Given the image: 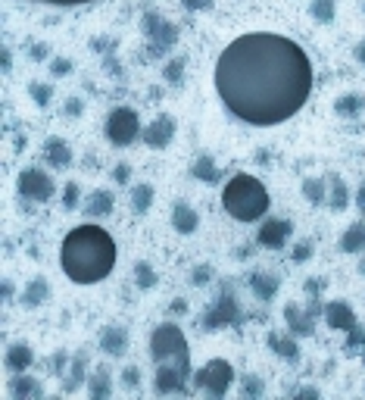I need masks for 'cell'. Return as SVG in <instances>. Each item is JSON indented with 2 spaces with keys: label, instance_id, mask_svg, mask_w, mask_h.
<instances>
[{
  "label": "cell",
  "instance_id": "obj_41",
  "mask_svg": "<svg viewBox=\"0 0 365 400\" xmlns=\"http://www.w3.org/2000/svg\"><path fill=\"white\" fill-rule=\"evenodd\" d=\"M122 385L125 388H138L141 385V372H138V366H129V369H122Z\"/></svg>",
  "mask_w": 365,
  "mask_h": 400
},
{
  "label": "cell",
  "instance_id": "obj_46",
  "mask_svg": "<svg viewBox=\"0 0 365 400\" xmlns=\"http://www.w3.org/2000/svg\"><path fill=\"white\" fill-rule=\"evenodd\" d=\"M35 4H50V6H85V4H94V0H35Z\"/></svg>",
  "mask_w": 365,
  "mask_h": 400
},
{
  "label": "cell",
  "instance_id": "obj_42",
  "mask_svg": "<svg viewBox=\"0 0 365 400\" xmlns=\"http://www.w3.org/2000/svg\"><path fill=\"white\" fill-rule=\"evenodd\" d=\"M113 182L116 185H129L131 182V166L129 163H119V166L113 169Z\"/></svg>",
  "mask_w": 365,
  "mask_h": 400
},
{
  "label": "cell",
  "instance_id": "obj_2",
  "mask_svg": "<svg viewBox=\"0 0 365 400\" xmlns=\"http://www.w3.org/2000/svg\"><path fill=\"white\" fill-rule=\"evenodd\" d=\"M60 266L75 285H97L116 269V241L100 225H75L62 238Z\"/></svg>",
  "mask_w": 365,
  "mask_h": 400
},
{
  "label": "cell",
  "instance_id": "obj_12",
  "mask_svg": "<svg viewBox=\"0 0 365 400\" xmlns=\"http://www.w3.org/2000/svg\"><path fill=\"white\" fill-rule=\"evenodd\" d=\"M290 232H293V225L288 222V219H266V222L259 225L256 241H259L263 247H268V250H278V247L288 244Z\"/></svg>",
  "mask_w": 365,
  "mask_h": 400
},
{
  "label": "cell",
  "instance_id": "obj_33",
  "mask_svg": "<svg viewBox=\"0 0 365 400\" xmlns=\"http://www.w3.org/2000/svg\"><path fill=\"white\" fill-rule=\"evenodd\" d=\"M362 107H365V104H362L359 94H340V97L334 100V113H337V116H356Z\"/></svg>",
  "mask_w": 365,
  "mask_h": 400
},
{
  "label": "cell",
  "instance_id": "obj_26",
  "mask_svg": "<svg viewBox=\"0 0 365 400\" xmlns=\"http://www.w3.org/2000/svg\"><path fill=\"white\" fill-rule=\"evenodd\" d=\"M85 379H88V375H85V357L78 354L72 363H69V369L62 372V391H66V394H72V391H78L85 385Z\"/></svg>",
  "mask_w": 365,
  "mask_h": 400
},
{
  "label": "cell",
  "instance_id": "obj_15",
  "mask_svg": "<svg viewBox=\"0 0 365 400\" xmlns=\"http://www.w3.org/2000/svg\"><path fill=\"white\" fill-rule=\"evenodd\" d=\"M284 323H288V328H290L293 338H309V335L315 332V319H312V313L300 310L297 303H288V307H284Z\"/></svg>",
  "mask_w": 365,
  "mask_h": 400
},
{
  "label": "cell",
  "instance_id": "obj_1",
  "mask_svg": "<svg viewBox=\"0 0 365 400\" xmlns=\"http://www.w3.org/2000/svg\"><path fill=\"white\" fill-rule=\"evenodd\" d=\"M216 94L234 119L268 129L297 116L312 94V63L275 31L234 38L216 60Z\"/></svg>",
  "mask_w": 365,
  "mask_h": 400
},
{
  "label": "cell",
  "instance_id": "obj_9",
  "mask_svg": "<svg viewBox=\"0 0 365 400\" xmlns=\"http://www.w3.org/2000/svg\"><path fill=\"white\" fill-rule=\"evenodd\" d=\"M141 28H144V35L150 38V41L165 47V50L178 44V28H175V22H169V19H165V16H160V13H144V16H141Z\"/></svg>",
  "mask_w": 365,
  "mask_h": 400
},
{
  "label": "cell",
  "instance_id": "obj_28",
  "mask_svg": "<svg viewBox=\"0 0 365 400\" xmlns=\"http://www.w3.org/2000/svg\"><path fill=\"white\" fill-rule=\"evenodd\" d=\"M266 341H268V347H272L281 360H300V347H297V341H293V335H290V338H284V335L268 332Z\"/></svg>",
  "mask_w": 365,
  "mask_h": 400
},
{
  "label": "cell",
  "instance_id": "obj_24",
  "mask_svg": "<svg viewBox=\"0 0 365 400\" xmlns=\"http://www.w3.org/2000/svg\"><path fill=\"white\" fill-rule=\"evenodd\" d=\"M328 185H331V182H328ZM328 185H325V178L312 175V178H303L300 191H303V198L312 203V207H325V203H328Z\"/></svg>",
  "mask_w": 365,
  "mask_h": 400
},
{
  "label": "cell",
  "instance_id": "obj_36",
  "mask_svg": "<svg viewBox=\"0 0 365 400\" xmlns=\"http://www.w3.org/2000/svg\"><path fill=\"white\" fill-rule=\"evenodd\" d=\"M163 78H165L169 85H181V82H185V57H175V60L165 63Z\"/></svg>",
  "mask_w": 365,
  "mask_h": 400
},
{
  "label": "cell",
  "instance_id": "obj_10",
  "mask_svg": "<svg viewBox=\"0 0 365 400\" xmlns=\"http://www.w3.org/2000/svg\"><path fill=\"white\" fill-rule=\"evenodd\" d=\"M175 129H178V122L172 119V116L163 113V116H156V119L147 125L141 138H144L147 147H153V151H163V147L172 144V138H175Z\"/></svg>",
  "mask_w": 365,
  "mask_h": 400
},
{
  "label": "cell",
  "instance_id": "obj_35",
  "mask_svg": "<svg viewBox=\"0 0 365 400\" xmlns=\"http://www.w3.org/2000/svg\"><path fill=\"white\" fill-rule=\"evenodd\" d=\"M344 350H347V357H356V354H362V350H365V328H362L359 323H356L350 332H347Z\"/></svg>",
  "mask_w": 365,
  "mask_h": 400
},
{
  "label": "cell",
  "instance_id": "obj_50",
  "mask_svg": "<svg viewBox=\"0 0 365 400\" xmlns=\"http://www.w3.org/2000/svg\"><path fill=\"white\" fill-rule=\"evenodd\" d=\"M356 203H359V210L365 213V185L359 188V191H356Z\"/></svg>",
  "mask_w": 365,
  "mask_h": 400
},
{
  "label": "cell",
  "instance_id": "obj_51",
  "mask_svg": "<svg viewBox=\"0 0 365 400\" xmlns=\"http://www.w3.org/2000/svg\"><path fill=\"white\" fill-rule=\"evenodd\" d=\"M13 297V281H4V301H10Z\"/></svg>",
  "mask_w": 365,
  "mask_h": 400
},
{
  "label": "cell",
  "instance_id": "obj_18",
  "mask_svg": "<svg viewBox=\"0 0 365 400\" xmlns=\"http://www.w3.org/2000/svg\"><path fill=\"white\" fill-rule=\"evenodd\" d=\"M72 147H69V141H62V138H47L44 141V160L50 163L53 169H66L69 163H72Z\"/></svg>",
  "mask_w": 365,
  "mask_h": 400
},
{
  "label": "cell",
  "instance_id": "obj_49",
  "mask_svg": "<svg viewBox=\"0 0 365 400\" xmlns=\"http://www.w3.org/2000/svg\"><path fill=\"white\" fill-rule=\"evenodd\" d=\"M353 57H356V63H362V66H365V38H362V41H359V44H356V50H353Z\"/></svg>",
  "mask_w": 365,
  "mask_h": 400
},
{
  "label": "cell",
  "instance_id": "obj_39",
  "mask_svg": "<svg viewBox=\"0 0 365 400\" xmlns=\"http://www.w3.org/2000/svg\"><path fill=\"white\" fill-rule=\"evenodd\" d=\"M212 279V266H194L190 269V285H206Z\"/></svg>",
  "mask_w": 365,
  "mask_h": 400
},
{
  "label": "cell",
  "instance_id": "obj_38",
  "mask_svg": "<svg viewBox=\"0 0 365 400\" xmlns=\"http://www.w3.org/2000/svg\"><path fill=\"white\" fill-rule=\"evenodd\" d=\"M244 394L247 397H259L266 391V385H263V379H259V375H247V379H244Z\"/></svg>",
  "mask_w": 365,
  "mask_h": 400
},
{
  "label": "cell",
  "instance_id": "obj_34",
  "mask_svg": "<svg viewBox=\"0 0 365 400\" xmlns=\"http://www.w3.org/2000/svg\"><path fill=\"white\" fill-rule=\"evenodd\" d=\"M28 94H31V100H35L38 107L47 109V107H50V100H53V85L50 82H31Z\"/></svg>",
  "mask_w": 365,
  "mask_h": 400
},
{
  "label": "cell",
  "instance_id": "obj_45",
  "mask_svg": "<svg viewBox=\"0 0 365 400\" xmlns=\"http://www.w3.org/2000/svg\"><path fill=\"white\" fill-rule=\"evenodd\" d=\"M181 6L190 10V13H200V10H209L212 0H181Z\"/></svg>",
  "mask_w": 365,
  "mask_h": 400
},
{
  "label": "cell",
  "instance_id": "obj_16",
  "mask_svg": "<svg viewBox=\"0 0 365 400\" xmlns=\"http://www.w3.org/2000/svg\"><path fill=\"white\" fill-rule=\"evenodd\" d=\"M31 363H35V350H31V344L16 341V344H10V347H6L4 366H6L10 372H28Z\"/></svg>",
  "mask_w": 365,
  "mask_h": 400
},
{
  "label": "cell",
  "instance_id": "obj_7",
  "mask_svg": "<svg viewBox=\"0 0 365 400\" xmlns=\"http://www.w3.org/2000/svg\"><path fill=\"white\" fill-rule=\"evenodd\" d=\"M16 188H19V198H22V200H35V203L50 200L53 191H57V185H53V175H47V172L38 169V166L22 169L19 178H16Z\"/></svg>",
  "mask_w": 365,
  "mask_h": 400
},
{
  "label": "cell",
  "instance_id": "obj_52",
  "mask_svg": "<svg viewBox=\"0 0 365 400\" xmlns=\"http://www.w3.org/2000/svg\"><path fill=\"white\" fill-rule=\"evenodd\" d=\"M10 66H13V60H10V50H4V72H10Z\"/></svg>",
  "mask_w": 365,
  "mask_h": 400
},
{
  "label": "cell",
  "instance_id": "obj_23",
  "mask_svg": "<svg viewBox=\"0 0 365 400\" xmlns=\"http://www.w3.org/2000/svg\"><path fill=\"white\" fill-rule=\"evenodd\" d=\"M113 394V375H109L107 366H100V369H94L88 375V397L91 400H107Z\"/></svg>",
  "mask_w": 365,
  "mask_h": 400
},
{
  "label": "cell",
  "instance_id": "obj_4",
  "mask_svg": "<svg viewBox=\"0 0 365 400\" xmlns=\"http://www.w3.org/2000/svg\"><path fill=\"white\" fill-rule=\"evenodd\" d=\"M150 357H153V363H175L178 369H185L190 375L187 338L181 332V325L175 323H163L153 328V335H150Z\"/></svg>",
  "mask_w": 365,
  "mask_h": 400
},
{
  "label": "cell",
  "instance_id": "obj_21",
  "mask_svg": "<svg viewBox=\"0 0 365 400\" xmlns=\"http://www.w3.org/2000/svg\"><path fill=\"white\" fill-rule=\"evenodd\" d=\"M44 301H50V285H47L44 276H38V279H31L28 285H26V291H22L19 303H22L26 310H38Z\"/></svg>",
  "mask_w": 365,
  "mask_h": 400
},
{
  "label": "cell",
  "instance_id": "obj_5",
  "mask_svg": "<svg viewBox=\"0 0 365 400\" xmlns=\"http://www.w3.org/2000/svg\"><path fill=\"white\" fill-rule=\"evenodd\" d=\"M234 385V366L228 360H209L194 372V388L209 397H225Z\"/></svg>",
  "mask_w": 365,
  "mask_h": 400
},
{
  "label": "cell",
  "instance_id": "obj_11",
  "mask_svg": "<svg viewBox=\"0 0 365 400\" xmlns=\"http://www.w3.org/2000/svg\"><path fill=\"white\" fill-rule=\"evenodd\" d=\"M185 382H187V372L178 369L175 363H156V375H153L156 394H181Z\"/></svg>",
  "mask_w": 365,
  "mask_h": 400
},
{
  "label": "cell",
  "instance_id": "obj_44",
  "mask_svg": "<svg viewBox=\"0 0 365 400\" xmlns=\"http://www.w3.org/2000/svg\"><path fill=\"white\" fill-rule=\"evenodd\" d=\"M85 113V100L82 97H69L66 100V116H82Z\"/></svg>",
  "mask_w": 365,
  "mask_h": 400
},
{
  "label": "cell",
  "instance_id": "obj_43",
  "mask_svg": "<svg viewBox=\"0 0 365 400\" xmlns=\"http://www.w3.org/2000/svg\"><path fill=\"white\" fill-rule=\"evenodd\" d=\"M69 72H72V60H62V57L50 60V75H69Z\"/></svg>",
  "mask_w": 365,
  "mask_h": 400
},
{
  "label": "cell",
  "instance_id": "obj_17",
  "mask_svg": "<svg viewBox=\"0 0 365 400\" xmlns=\"http://www.w3.org/2000/svg\"><path fill=\"white\" fill-rule=\"evenodd\" d=\"M113 207H116V198H113V191H107V188H97V191H91L88 200L82 203L85 216H91V219L109 216V213H113Z\"/></svg>",
  "mask_w": 365,
  "mask_h": 400
},
{
  "label": "cell",
  "instance_id": "obj_40",
  "mask_svg": "<svg viewBox=\"0 0 365 400\" xmlns=\"http://www.w3.org/2000/svg\"><path fill=\"white\" fill-rule=\"evenodd\" d=\"M309 256H312V244H309V241H300L297 247H293V254H290V260L293 263H306Z\"/></svg>",
  "mask_w": 365,
  "mask_h": 400
},
{
  "label": "cell",
  "instance_id": "obj_14",
  "mask_svg": "<svg viewBox=\"0 0 365 400\" xmlns=\"http://www.w3.org/2000/svg\"><path fill=\"white\" fill-rule=\"evenodd\" d=\"M325 323H328V328H334V332H350L356 325V313L347 301H331V303H325Z\"/></svg>",
  "mask_w": 365,
  "mask_h": 400
},
{
  "label": "cell",
  "instance_id": "obj_29",
  "mask_svg": "<svg viewBox=\"0 0 365 400\" xmlns=\"http://www.w3.org/2000/svg\"><path fill=\"white\" fill-rule=\"evenodd\" d=\"M328 207L334 210V213H344L347 207H350V188L344 185V178H331V194H328Z\"/></svg>",
  "mask_w": 365,
  "mask_h": 400
},
{
  "label": "cell",
  "instance_id": "obj_37",
  "mask_svg": "<svg viewBox=\"0 0 365 400\" xmlns=\"http://www.w3.org/2000/svg\"><path fill=\"white\" fill-rule=\"evenodd\" d=\"M75 207H82V188L75 182H69L62 188V210H75Z\"/></svg>",
  "mask_w": 365,
  "mask_h": 400
},
{
  "label": "cell",
  "instance_id": "obj_32",
  "mask_svg": "<svg viewBox=\"0 0 365 400\" xmlns=\"http://www.w3.org/2000/svg\"><path fill=\"white\" fill-rule=\"evenodd\" d=\"M156 281H160V279H156V269H153L150 263L141 260L138 266H134V285H138L141 291H150V288H156Z\"/></svg>",
  "mask_w": 365,
  "mask_h": 400
},
{
  "label": "cell",
  "instance_id": "obj_30",
  "mask_svg": "<svg viewBox=\"0 0 365 400\" xmlns=\"http://www.w3.org/2000/svg\"><path fill=\"white\" fill-rule=\"evenodd\" d=\"M309 16H312L319 26H331L337 16V4L334 0H312V4H309Z\"/></svg>",
  "mask_w": 365,
  "mask_h": 400
},
{
  "label": "cell",
  "instance_id": "obj_13",
  "mask_svg": "<svg viewBox=\"0 0 365 400\" xmlns=\"http://www.w3.org/2000/svg\"><path fill=\"white\" fill-rule=\"evenodd\" d=\"M6 391H10V397H16V400H38L44 394L41 382L28 372H13L10 382H6Z\"/></svg>",
  "mask_w": 365,
  "mask_h": 400
},
{
  "label": "cell",
  "instance_id": "obj_22",
  "mask_svg": "<svg viewBox=\"0 0 365 400\" xmlns=\"http://www.w3.org/2000/svg\"><path fill=\"white\" fill-rule=\"evenodd\" d=\"M190 175H194L197 182H206V185H219L222 182V169L216 166V160H212L209 153L197 156L194 166H190Z\"/></svg>",
  "mask_w": 365,
  "mask_h": 400
},
{
  "label": "cell",
  "instance_id": "obj_19",
  "mask_svg": "<svg viewBox=\"0 0 365 400\" xmlns=\"http://www.w3.org/2000/svg\"><path fill=\"white\" fill-rule=\"evenodd\" d=\"M172 229H175L178 234H194L197 225H200V216H197V210L190 207V203L178 200L175 207H172Z\"/></svg>",
  "mask_w": 365,
  "mask_h": 400
},
{
  "label": "cell",
  "instance_id": "obj_8",
  "mask_svg": "<svg viewBox=\"0 0 365 400\" xmlns=\"http://www.w3.org/2000/svg\"><path fill=\"white\" fill-rule=\"evenodd\" d=\"M241 323V307H237L234 294L231 291H222V297L216 301V307H209L200 319V328L203 332H216V328H225V325H237Z\"/></svg>",
  "mask_w": 365,
  "mask_h": 400
},
{
  "label": "cell",
  "instance_id": "obj_48",
  "mask_svg": "<svg viewBox=\"0 0 365 400\" xmlns=\"http://www.w3.org/2000/svg\"><path fill=\"white\" fill-rule=\"evenodd\" d=\"M293 397H319V388H309V385H303V388H297V391H293Z\"/></svg>",
  "mask_w": 365,
  "mask_h": 400
},
{
  "label": "cell",
  "instance_id": "obj_25",
  "mask_svg": "<svg viewBox=\"0 0 365 400\" xmlns=\"http://www.w3.org/2000/svg\"><path fill=\"white\" fill-rule=\"evenodd\" d=\"M250 291L259 297V301H272L278 294V279L268 276V272H253L250 276Z\"/></svg>",
  "mask_w": 365,
  "mask_h": 400
},
{
  "label": "cell",
  "instance_id": "obj_20",
  "mask_svg": "<svg viewBox=\"0 0 365 400\" xmlns=\"http://www.w3.org/2000/svg\"><path fill=\"white\" fill-rule=\"evenodd\" d=\"M100 350L109 357H119L129 350V332L122 325H107L100 332Z\"/></svg>",
  "mask_w": 365,
  "mask_h": 400
},
{
  "label": "cell",
  "instance_id": "obj_3",
  "mask_svg": "<svg viewBox=\"0 0 365 400\" xmlns=\"http://www.w3.org/2000/svg\"><path fill=\"white\" fill-rule=\"evenodd\" d=\"M268 191L266 185L259 182L256 175H247V172H237L225 182V191H222V207L225 213L237 219V222H256L268 213Z\"/></svg>",
  "mask_w": 365,
  "mask_h": 400
},
{
  "label": "cell",
  "instance_id": "obj_53",
  "mask_svg": "<svg viewBox=\"0 0 365 400\" xmlns=\"http://www.w3.org/2000/svg\"><path fill=\"white\" fill-rule=\"evenodd\" d=\"M359 276H365V260L359 263Z\"/></svg>",
  "mask_w": 365,
  "mask_h": 400
},
{
  "label": "cell",
  "instance_id": "obj_6",
  "mask_svg": "<svg viewBox=\"0 0 365 400\" xmlns=\"http://www.w3.org/2000/svg\"><path fill=\"white\" fill-rule=\"evenodd\" d=\"M103 131H107V138L113 141L116 147H129V144H134V141L144 135L138 113H134L131 107H116L113 113L107 116V125H103Z\"/></svg>",
  "mask_w": 365,
  "mask_h": 400
},
{
  "label": "cell",
  "instance_id": "obj_31",
  "mask_svg": "<svg viewBox=\"0 0 365 400\" xmlns=\"http://www.w3.org/2000/svg\"><path fill=\"white\" fill-rule=\"evenodd\" d=\"M153 198H156L153 185H134L131 188V210L134 213H147V210L153 207Z\"/></svg>",
  "mask_w": 365,
  "mask_h": 400
},
{
  "label": "cell",
  "instance_id": "obj_47",
  "mask_svg": "<svg viewBox=\"0 0 365 400\" xmlns=\"http://www.w3.org/2000/svg\"><path fill=\"white\" fill-rule=\"evenodd\" d=\"M28 57H31V60H38V63H41V60H47V44H31Z\"/></svg>",
  "mask_w": 365,
  "mask_h": 400
},
{
  "label": "cell",
  "instance_id": "obj_27",
  "mask_svg": "<svg viewBox=\"0 0 365 400\" xmlns=\"http://www.w3.org/2000/svg\"><path fill=\"white\" fill-rule=\"evenodd\" d=\"M340 250L344 254H359V250H365V222H353L350 229L340 234Z\"/></svg>",
  "mask_w": 365,
  "mask_h": 400
}]
</instances>
